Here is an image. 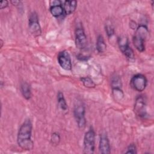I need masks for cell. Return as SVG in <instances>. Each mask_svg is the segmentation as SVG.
<instances>
[{"label": "cell", "mask_w": 154, "mask_h": 154, "mask_svg": "<svg viewBox=\"0 0 154 154\" xmlns=\"http://www.w3.org/2000/svg\"><path fill=\"white\" fill-rule=\"evenodd\" d=\"M57 98L59 108L63 111H67L68 110V105L64 98L63 93L61 91H59L57 93Z\"/></svg>", "instance_id": "obj_16"}, {"label": "cell", "mask_w": 154, "mask_h": 154, "mask_svg": "<svg viewBox=\"0 0 154 154\" xmlns=\"http://www.w3.org/2000/svg\"><path fill=\"white\" fill-rule=\"evenodd\" d=\"M80 80L82 82L83 85L87 88H94L96 86L94 81L88 76L82 77L80 78Z\"/></svg>", "instance_id": "obj_18"}, {"label": "cell", "mask_w": 154, "mask_h": 154, "mask_svg": "<svg viewBox=\"0 0 154 154\" xmlns=\"http://www.w3.org/2000/svg\"><path fill=\"white\" fill-rule=\"evenodd\" d=\"M8 6V1L6 0H2L0 2V8L4 9Z\"/></svg>", "instance_id": "obj_22"}, {"label": "cell", "mask_w": 154, "mask_h": 154, "mask_svg": "<svg viewBox=\"0 0 154 154\" xmlns=\"http://www.w3.org/2000/svg\"><path fill=\"white\" fill-rule=\"evenodd\" d=\"M126 153H132V154H136L137 153V147H136V146L132 143V144H130L128 147H127V149H126V151L125 152Z\"/></svg>", "instance_id": "obj_21"}, {"label": "cell", "mask_w": 154, "mask_h": 154, "mask_svg": "<svg viewBox=\"0 0 154 154\" xmlns=\"http://www.w3.org/2000/svg\"><path fill=\"white\" fill-rule=\"evenodd\" d=\"M147 99L145 96L139 95L138 96L134 103V112L139 117L144 118L147 116L146 111Z\"/></svg>", "instance_id": "obj_8"}, {"label": "cell", "mask_w": 154, "mask_h": 154, "mask_svg": "<svg viewBox=\"0 0 154 154\" xmlns=\"http://www.w3.org/2000/svg\"><path fill=\"white\" fill-rule=\"evenodd\" d=\"M112 93L116 99L121 100L124 97L122 90V83L120 77L117 74H114L111 78Z\"/></svg>", "instance_id": "obj_7"}, {"label": "cell", "mask_w": 154, "mask_h": 154, "mask_svg": "<svg viewBox=\"0 0 154 154\" xmlns=\"http://www.w3.org/2000/svg\"><path fill=\"white\" fill-rule=\"evenodd\" d=\"M11 3L13 5H15V6H17V5H19L20 3V1H11Z\"/></svg>", "instance_id": "obj_24"}, {"label": "cell", "mask_w": 154, "mask_h": 154, "mask_svg": "<svg viewBox=\"0 0 154 154\" xmlns=\"http://www.w3.org/2000/svg\"><path fill=\"white\" fill-rule=\"evenodd\" d=\"M63 7L64 9V15L71 14L76 9L77 1L75 0L65 1L63 2Z\"/></svg>", "instance_id": "obj_14"}, {"label": "cell", "mask_w": 154, "mask_h": 154, "mask_svg": "<svg viewBox=\"0 0 154 154\" xmlns=\"http://www.w3.org/2000/svg\"><path fill=\"white\" fill-rule=\"evenodd\" d=\"M49 11L51 14L55 17H59L64 15L62 2L59 0L51 1Z\"/></svg>", "instance_id": "obj_12"}, {"label": "cell", "mask_w": 154, "mask_h": 154, "mask_svg": "<svg viewBox=\"0 0 154 154\" xmlns=\"http://www.w3.org/2000/svg\"><path fill=\"white\" fill-rule=\"evenodd\" d=\"M96 135L92 127L85 133L83 140V153L85 154H93L95 149Z\"/></svg>", "instance_id": "obj_3"}, {"label": "cell", "mask_w": 154, "mask_h": 154, "mask_svg": "<svg viewBox=\"0 0 154 154\" xmlns=\"http://www.w3.org/2000/svg\"><path fill=\"white\" fill-rule=\"evenodd\" d=\"M75 45L79 49H84L87 45V39L85 31L81 26H78L75 31Z\"/></svg>", "instance_id": "obj_10"}, {"label": "cell", "mask_w": 154, "mask_h": 154, "mask_svg": "<svg viewBox=\"0 0 154 154\" xmlns=\"http://www.w3.org/2000/svg\"><path fill=\"white\" fill-rule=\"evenodd\" d=\"M99 152L102 154H109L111 153V147L109 138L105 133L102 134L100 137Z\"/></svg>", "instance_id": "obj_13"}, {"label": "cell", "mask_w": 154, "mask_h": 154, "mask_svg": "<svg viewBox=\"0 0 154 154\" xmlns=\"http://www.w3.org/2000/svg\"><path fill=\"white\" fill-rule=\"evenodd\" d=\"M28 28L31 34L37 37L42 34V28L39 22V19L37 13L32 11L30 13L28 18Z\"/></svg>", "instance_id": "obj_6"}, {"label": "cell", "mask_w": 154, "mask_h": 154, "mask_svg": "<svg viewBox=\"0 0 154 154\" xmlns=\"http://www.w3.org/2000/svg\"><path fill=\"white\" fill-rule=\"evenodd\" d=\"M85 108L82 103H77L73 108V116L79 128H84L86 125Z\"/></svg>", "instance_id": "obj_5"}, {"label": "cell", "mask_w": 154, "mask_h": 154, "mask_svg": "<svg viewBox=\"0 0 154 154\" xmlns=\"http://www.w3.org/2000/svg\"><path fill=\"white\" fill-rule=\"evenodd\" d=\"M60 141V134L55 132H54L51 137V141L54 145H58Z\"/></svg>", "instance_id": "obj_20"}, {"label": "cell", "mask_w": 154, "mask_h": 154, "mask_svg": "<svg viewBox=\"0 0 154 154\" xmlns=\"http://www.w3.org/2000/svg\"><path fill=\"white\" fill-rule=\"evenodd\" d=\"M147 84L146 77L141 74L137 73L134 75L131 80V85L132 87L136 91L141 92L144 90Z\"/></svg>", "instance_id": "obj_9"}, {"label": "cell", "mask_w": 154, "mask_h": 154, "mask_svg": "<svg viewBox=\"0 0 154 154\" xmlns=\"http://www.w3.org/2000/svg\"><path fill=\"white\" fill-rule=\"evenodd\" d=\"M96 48L99 53L104 52L106 49V45L102 35H99L97 37Z\"/></svg>", "instance_id": "obj_17"}, {"label": "cell", "mask_w": 154, "mask_h": 154, "mask_svg": "<svg viewBox=\"0 0 154 154\" xmlns=\"http://www.w3.org/2000/svg\"><path fill=\"white\" fill-rule=\"evenodd\" d=\"M32 124L29 119H26L20 126L17 135L18 146L23 150H31L33 149L34 143L32 140Z\"/></svg>", "instance_id": "obj_1"}, {"label": "cell", "mask_w": 154, "mask_h": 154, "mask_svg": "<svg viewBox=\"0 0 154 154\" xmlns=\"http://www.w3.org/2000/svg\"><path fill=\"white\" fill-rule=\"evenodd\" d=\"M2 45H3V42H2V39H1V48L2 47Z\"/></svg>", "instance_id": "obj_25"}, {"label": "cell", "mask_w": 154, "mask_h": 154, "mask_svg": "<svg viewBox=\"0 0 154 154\" xmlns=\"http://www.w3.org/2000/svg\"><path fill=\"white\" fill-rule=\"evenodd\" d=\"M20 91L23 97L26 100L30 99L31 97V91L29 84L25 81L22 82L20 84Z\"/></svg>", "instance_id": "obj_15"}, {"label": "cell", "mask_w": 154, "mask_h": 154, "mask_svg": "<svg viewBox=\"0 0 154 154\" xmlns=\"http://www.w3.org/2000/svg\"><path fill=\"white\" fill-rule=\"evenodd\" d=\"M105 32H106L107 35L109 37H110L114 35V29L112 26V24L111 23L110 21H107V22H106L105 25Z\"/></svg>", "instance_id": "obj_19"}, {"label": "cell", "mask_w": 154, "mask_h": 154, "mask_svg": "<svg viewBox=\"0 0 154 154\" xmlns=\"http://www.w3.org/2000/svg\"><path fill=\"white\" fill-rule=\"evenodd\" d=\"M148 34L149 30L146 25L141 24L137 26L132 42L134 46L139 52H143L145 50V42Z\"/></svg>", "instance_id": "obj_2"}, {"label": "cell", "mask_w": 154, "mask_h": 154, "mask_svg": "<svg viewBox=\"0 0 154 154\" xmlns=\"http://www.w3.org/2000/svg\"><path fill=\"white\" fill-rule=\"evenodd\" d=\"M129 24H130V25H130V27H131L132 29H136L137 26V24H136V23H135V22L131 21Z\"/></svg>", "instance_id": "obj_23"}, {"label": "cell", "mask_w": 154, "mask_h": 154, "mask_svg": "<svg viewBox=\"0 0 154 154\" xmlns=\"http://www.w3.org/2000/svg\"><path fill=\"white\" fill-rule=\"evenodd\" d=\"M57 60L59 65L63 69L67 71L72 69V60L68 51L64 50L60 52L57 56Z\"/></svg>", "instance_id": "obj_11"}, {"label": "cell", "mask_w": 154, "mask_h": 154, "mask_svg": "<svg viewBox=\"0 0 154 154\" xmlns=\"http://www.w3.org/2000/svg\"><path fill=\"white\" fill-rule=\"evenodd\" d=\"M117 43L120 50L126 59L131 62H133L135 60V54L133 49L129 46L128 38L124 35L120 36L118 38Z\"/></svg>", "instance_id": "obj_4"}]
</instances>
